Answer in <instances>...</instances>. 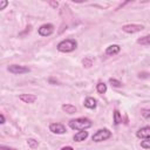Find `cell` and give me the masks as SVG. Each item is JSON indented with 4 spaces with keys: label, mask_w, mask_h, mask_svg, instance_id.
Returning <instances> with one entry per match:
<instances>
[{
    "label": "cell",
    "mask_w": 150,
    "mask_h": 150,
    "mask_svg": "<svg viewBox=\"0 0 150 150\" xmlns=\"http://www.w3.org/2000/svg\"><path fill=\"white\" fill-rule=\"evenodd\" d=\"M68 125L75 130H86L91 127V121L87 117H79L75 120H70Z\"/></svg>",
    "instance_id": "6da1fadb"
},
{
    "label": "cell",
    "mask_w": 150,
    "mask_h": 150,
    "mask_svg": "<svg viewBox=\"0 0 150 150\" xmlns=\"http://www.w3.org/2000/svg\"><path fill=\"white\" fill-rule=\"evenodd\" d=\"M77 46V42L73 39H67V40H62L61 42L57 43V50L62 52V53H70L73 50H75Z\"/></svg>",
    "instance_id": "7a4b0ae2"
},
{
    "label": "cell",
    "mask_w": 150,
    "mask_h": 150,
    "mask_svg": "<svg viewBox=\"0 0 150 150\" xmlns=\"http://www.w3.org/2000/svg\"><path fill=\"white\" fill-rule=\"evenodd\" d=\"M111 137V131H109L108 129H100V130H97L94 135H93V141L94 142H103V141H105V139H108V138H110Z\"/></svg>",
    "instance_id": "3957f363"
},
{
    "label": "cell",
    "mask_w": 150,
    "mask_h": 150,
    "mask_svg": "<svg viewBox=\"0 0 150 150\" xmlns=\"http://www.w3.org/2000/svg\"><path fill=\"white\" fill-rule=\"evenodd\" d=\"M7 70L12 74H25L28 73L30 69L26 66H20V64H11L7 67Z\"/></svg>",
    "instance_id": "277c9868"
},
{
    "label": "cell",
    "mask_w": 150,
    "mask_h": 150,
    "mask_svg": "<svg viewBox=\"0 0 150 150\" xmlns=\"http://www.w3.org/2000/svg\"><path fill=\"white\" fill-rule=\"evenodd\" d=\"M38 32H39V34H40L41 36H48V35L53 34V32H54V26H53L52 23H45V25H42V26L38 29Z\"/></svg>",
    "instance_id": "5b68a950"
},
{
    "label": "cell",
    "mask_w": 150,
    "mask_h": 150,
    "mask_svg": "<svg viewBox=\"0 0 150 150\" xmlns=\"http://www.w3.org/2000/svg\"><path fill=\"white\" fill-rule=\"evenodd\" d=\"M144 27L142 25H125L122 27V30L125 32V33H130V34H134V33H137V32H141Z\"/></svg>",
    "instance_id": "8992f818"
},
{
    "label": "cell",
    "mask_w": 150,
    "mask_h": 150,
    "mask_svg": "<svg viewBox=\"0 0 150 150\" xmlns=\"http://www.w3.org/2000/svg\"><path fill=\"white\" fill-rule=\"evenodd\" d=\"M49 130H50L53 134H59V135H61V134H64V132H66V127H64L63 124H61V123H52V124L49 125Z\"/></svg>",
    "instance_id": "52a82bcc"
},
{
    "label": "cell",
    "mask_w": 150,
    "mask_h": 150,
    "mask_svg": "<svg viewBox=\"0 0 150 150\" xmlns=\"http://www.w3.org/2000/svg\"><path fill=\"white\" fill-rule=\"evenodd\" d=\"M136 136L138 138H149V136H150V128L149 127H144V128L138 129L137 132H136Z\"/></svg>",
    "instance_id": "ba28073f"
},
{
    "label": "cell",
    "mask_w": 150,
    "mask_h": 150,
    "mask_svg": "<svg viewBox=\"0 0 150 150\" xmlns=\"http://www.w3.org/2000/svg\"><path fill=\"white\" fill-rule=\"evenodd\" d=\"M19 98L23 103H34L35 100H36V96L35 95H32V94H21L19 96Z\"/></svg>",
    "instance_id": "9c48e42d"
},
{
    "label": "cell",
    "mask_w": 150,
    "mask_h": 150,
    "mask_svg": "<svg viewBox=\"0 0 150 150\" xmlns=\"http://www.w3.org/2000/svg\"><path fill=\"white\" fill-rule=\"evenodd\" d=\"M120 50H121V47L118 45H110L109 47H107L105 54L107 55H116L120 53Z\"/></svg>",
    "instance_id": "30bf717a"
},
{
    "label": "cell",
    "mask_w": 150,
    "mask_h": 150,
    "mask_svg": "<svg viewBox=\"0 0 150 150\" xmlns=\"http://www.w3.org/2000/svg\"><path fill=\"white\" fill-rule=\"evenodd\" d=\"M87 137H88V131H86V130H80L77 134L74 135V141H75V142H82V141H84Z\"/></svg>",
    "instance_id": "8fae6325"
},
{
    "label": "cell",
    "mask_w": 150,
    "mask_h": 150,
    "mask_svg": "<svg viewBox=\"0 0 150 150\" xmlns=\"http://www.w3.org/2000/svg\"><path fill=\"white\" fill-rule=\"evenodd\" d=\"M84 107L88 109H95L96 108V100L94 97H87L84 100Z\"/></svg>",
    "instance_id": "7c38bea8"
},
{
    "label": "cell",
    "mask_w": 150,
    "mask_h": 150,
    "mask_svg": "<svg viewBox=\"0 0 150 150\" xmlns=\"http://www.w3.org/2000/svg\"><path fill=\"white\" fill-rule=\"evenodd\" d=\"M62 110H64L68 114H74L76 112V107L73 104H62Z\"/></svg>",
    "instance_id": "4fadbf2b"
},
{
    "label": "cell",
    "mask_w": 150,
    "mask_h": 150,
    "mask_svg": "<svg viewBox=\"0 0 150 150\" xmlns=\"http://www.w3.org/2000/svg\"><path fill=\"white\" fill-rule=\"evenodd\" d=\"M96 89L100 94H105L107 93V84L103 83V82H98L97 86H96Z\"/></svg>",
    "instance_id": "5bb4252c"
},
{
    "label": "cell",
    "mask_w": 150,
    "mask_h": 150,
    "mask_svg": "<svg viewBox=\"0 0 150 150\" xmlns=\"http://www.w3.org/2000/svg\"><path fill=\"white\" fill-rule=\"evenodd\" d=\"M121 122H122V116H121L118 110H115L114 111V123H115V125L120 124Z\"/></svg>",
    "instance_id": "9a60e30c"
},
{
    "label": "cell",
    "mask_w": 150,
    "mask_h": 150,
    "mask_svg": "<svg viewBox=\"0 0 150 150\" xmlns=\"http://www.w3.org/2000/svg\"><path fill=\"white\" fill-rule=\"evenodd\" d=\"M137 42L141 43V45H144V46H149V45H150V36H149V35H145V36L138 39Z\"/></svg>",
    "instance_id": "2e32d148"
},
{
    "label": "cell",
    "mask_w": 150,
    "mask_h": 150,
    "mask_svg": "<svg viewBox=\"0 0 150 150\" xmlns=\"http://www.w3.org/2000/svg\"><path fill=\"white\" fill-rule=\"evenodd\" d=\"M27 144H28V146H29L30 149H36L38 145H39L38 141H35L34 138H28V139H27Z\"/></svg>",
    "instance_id": "e0dca14e"
},
{
    "label": "cell",
    "mask_w": 150,
    "mask_h": 150,
    "mask_svg": "<svg viewBox=\"0 0 150 150\" xmlns=\"http://www.w3.org/2000/svg\"><path fill=\"white\" fill-rule=\"evenodd\" d=\"M141 146L145 150H148L150 148V139L149 138H143V141L141 142Z\"/></svg>",
    "instance_id": "ac0fdd59"
},
{
    "label": "cell",
    "mask_w": 150,
    "mask_h": 150,
    "mask_svg": "<svg viewBox=\"0 0 150 150\" xmlns=\"http://www.w3.org/2000/svg\"><path fill=\"white\" fill-rule=\"evenodd\" d=\"M82 63H83V66H84L86 68H90V67L93 66V61H91V59H89V57H86V59H83Z\"/></svg>",
    "instance_id": "d6986e66"
},
{
    "label": "cell",
    "mask_w": 150,
    "mask_h": 150,
    "mask_svg": "<svg viewBox=\"0 0 150 150\" xmlns=\"http://www.w3.org/2000/svg\"><path fill=\"white\" fill-rule=\"evenodd\" d=\"M109 82L111 83V86H112V87H116V88H117V87H120V86L122 84L118 80H115V79H110V80H109Z\"/></svg>",
    "instance_id": "ffe728a7"
},
{
    "label": "cell",
    "mask_w": 150,
    "mask_h": 150,
    "mask_svg": "<svg viewBox=\"0 0 150 150\" xmlns=\"http://www.w3.org/2000/svg\"><path fill=\"white\" fill-rule=\"evenodd\" d=\"M8 6V1L7 0H0V11L5 9Z\"/></svg>",
    "instance_id": "44dd1931"
},
{
    "label": "cell",
    "mask_w": 150,
    "mask_h": 150,
    "mask_svg": "<svg viewBox=\"0 0 150 150\" xmlns=\"http://www.w3.org/2000/svg\"><path fill=\"white\" fill-rule=\"evenodd\" d=\"M149 109H142V115L144 116V118H146V120H149V117H150V114H149Z\"/></svg>",
    "instance_id": "7402d4cb"
},
{
    "label": "cell",
    "mask_w": 150,
    "mask_h": 150,
    "mask_svg": "<svg viewBox=\"0 0 150 150\" xmlns=\"http://www.w3.org/2000/svg\"><path fill=\"white\" fill-rule=\"evenodd\" d=\"M0 150H16V149L9 148V146H6V145H0Z\"/></svg>",
    "instance_id": "603a6c76"
},
{
    "label": "cell",
    "mask_w": 150,
    "mask_h": 150,
    "mask_svg": "<svg viewBox=\"0 0 150 150\" xmlns=\"http://www.w3.org/2000/svg\"><path fill=\"white\" fill-rule=\"evenodd\" d=\"M4 123H5V116L0 114V124H4Z\"/></svg>",
    "instance_id": "cb8c5ba5"
},
{
    "label": "cell",
    "mask_w": 150,
    "mask_h": 150,
    "mask_svg": "<svg viewBox=\"0 0 150 150\" xmlns=\"http://www.w3.org/2000/svg\"><path fill=\"white\" fill-rule=\"evenodd\" d=\"M49 4H50V5H52V6H53V7H54V8H56V7H57V6H59V4H57V2H53V1H50V2H49Z\"/></svg>",
    "instance_id": "d4e9b609"
},
{
    "label": "cell",
    "mask_w": 150,
    "mask_h": 150,
    "mask_svg": "<svg viewBox=\"0 0 150 150\" xmlns=\"http://www.w3.org/2000/svg\"><path fill=\"white\" fill-rule=\"evenodd\" d=\"M61 150H74V149H73L71 146H63Z\"/></svg>",
    "instance_id": "484cf974"
}]
</instances>
